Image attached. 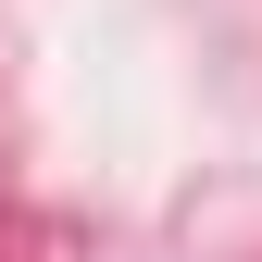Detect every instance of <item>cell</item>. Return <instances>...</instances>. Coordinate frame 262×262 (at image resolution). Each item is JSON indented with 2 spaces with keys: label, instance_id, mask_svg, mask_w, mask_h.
Returning a JSON list of instances; mask_svg holds the SVG:
<instances>
[]
</instances>
